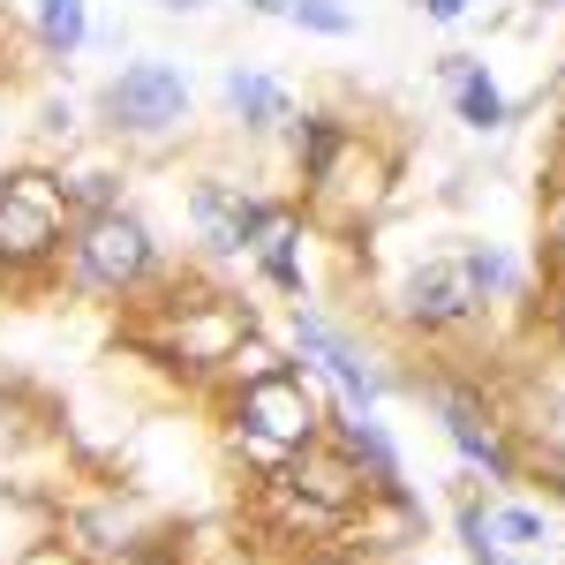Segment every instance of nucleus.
I'll list each match as a JSON object with an SVG mask.
<instances>
[{"instance_id": "a211bd4d", "label": "nucleus", "mask_w": 565, "mask_h": 565, "mask_svg": "<svg viewBox=\"0 0 565 565\" xmlns=\"http://www.w3.org/2000/svg\"><path fill=\"white\" fill-rule=\"evenodd\" d=\"M106 196H114V189H106V174H84V181H76V204H90V212H114Z\"/></svg>"}, {"instance_id": "ddd939ff", "label": "nucleus", "mask_w": 565, "mask_h": 565, "mask_svg": "<svg viewBox=\"0 0 565 565\" xmlns=\"http://www.w3.org/2000/svg\"><path fill=\"white\" fill-rule=\"evenodd\" d=\"M39 39L53 53H76L84 45V0H39Z\"/></svg>"}, {"instance_id": "6e6552de", "label": "nucleus", "mask_w": 565, "mask_h": 565, "mask_svg": "<svg viewBox=\"0 0 565 565\" xmlns=\"http://www.w3.org/2000/svg\"><path fill=\"white\" fill-rule=\"evenodd\" d=\"M295 490H309V498H317V505H332V513H340V505H354V490H362V476H354L348 460H324V452H317V437H309L302 452H295Z\"/></svg>"}, {"instance_id": "9d476101", "label": "nucleus", "mask_w": 565, "mask_h": 565, "mask_svg": "<svg viewBox=\"0 0 565 565\" xmlns=\"http://www.w3.org/2000/svg\"><path fill=\"white\" fill-rule=\"evenodd\" d=\"M226 98H234V114L249 121V129H271V121H287V98L271 76H249V68H234L226 76Z\"/></svg>"}, {"instance_id": "f03ea898", "label": "nucleus", "mask_w": 565, "mask_h": 565, "mask_svg": "<svg viewBox=\"0 0 565 565\" xmlns=\"http://www.w3.org/2000/svg\"><path fill=\"white\" fill-rule=\"evenodd\" d=\"M143 271H151V234H143V218L90 212L84 234H76V279H84L90 295H121Z\"/></svg>"}, {"instance_id": "412c9836", "label": "nucleus", "mask_w": 565, "mask_h": 565, "mask_svg": "<svg viewBox=\"0 0 565 565\" xmlns=\"http://www.w3.org/2000/svg\"><path fill=\"white\" fill-rule=\"evenodd\" d=\"M129 565H174V558H159V551H143V558H129Z\"/></svg>"}, {"instance_id": "1a4fd4ad", "label": "nucleus", "mask_w": 565, "mask_h": 565, "mask_svg": "<svg viewBox=\"0 0 565 565\" xmlns=\"http://www.w3.org/2000/svg\"><path fill=\"white\" fill-rule=\"evenodd\" d=\"M445 430H452V445H460V452H468L476 468H490L498 482L513 476V452H505V445L490 437V423H476V407H468L460 392H445Z\"/></svg>"}, {"instance_id": "0eeeda50", "label": "nucleus", "mask_w": 565, "mask_h": 565, "mask_svg": "<svg viewBox=\"0 0 565 565\" xmlns=\"http://www.w3.org/2000/svg\"><path fill=\"white\" fill-rule=\"evenodd\" d=\"M295 340H302L309 354H324V370H332V377L348 385V399H354V407H370V399L385 392V377H377V370H370V362H362V354H354L348 340L332 332V324H317V317H295Z\"/></svg>"}, {"instance_id": "5701e85b", "label": "nucleus", "mask_w": 565, "mask_h": 565, "mask_svg": "<svg viewBox=\"0 0 565 565\" xmlns=\"http://www.w3.org/2000/svg\"><path fill=\"white\" fill-rule=\"evenodd\" d=\"M249 8H287V0H249Z\"/></svg>"}, {"instance_id": "aec40b11", "label": "nucleus", "mask_w": 565, "mask_h": 565, "mask_svg": "<svg viewBox=\"0 0 565 565\" xmlns=\"http://www.w3.org/2000/svg\"><path fill=\"white\" fill-rule=\"evenodd\" d=\"M23 565H76V558H61V551L45 543V551H31V558H23Z\"/></svg>"}, {"instance_id": "6ab92c4d", "label": "nucleus", "mask_w": 565, "mask_h": 565, "mask_svg": "<svg viewBox=\"0 0 565 565\" xmlns=\"http://www.w3.org/2000/svg\"><path fill=\"white\" fill-rule=\"evenodd\" d=\"M423 15H430V23H460V15H468V0H423Z\"/></svg>"}, {"instance_id": "f8f14e48", "label": "nucleus", "mask_w": 565, "mask_h": 565, "mask_svg": "<svg viewBox=\"0 0 565 565\" xmlns=\"http://www.w3.org/2000/svg\"><path fill=\"white\" fill-rule=\"evenodd\" d=\"M340 445H348V460H370L377 490H392V498H399V460H392V445H385V430H377V423H362V415H354L348 430H340Z\"/></svg>"}, {"instance_id": "423d86ee", "label": "nucleus", "mask_w": 565, "mask_h": 565, "mask_svg": "<svg viewBox=\"0 0 565 565\" xmlns=\"http://www.w3.org/2000/svg\"><path fill=\"white\" fill-rule=\"evenodd\" d=\"M189 212H196V234L212 249H257L264 234H271V218H279V212H264V204H249V196H234L226 181H196Z\"/></svg>"}, {"instance_id": "2eb2a0df", "label": "nucleus", "mask_w": 565, "mask_h": 565, "mask_svg": "<svg viewBox=\"0 0 565 565\" xmlns=\"http://www.w3.org/2000/svg\"><path fill=\"white\" fill-rule=\"evenodd\" d=\"M490 535H498V551H535V543H543V513H527V505L490 513Z\"/></svg>"}, {"instance_id": "20e7f679", "label": "nucleus", "mask_w": 565, "mask_h": 565, "mask_svg": "<svg viewBox=\"0 0 565 565\" xmlns=\"http://www.w3.org/2000/svg\"><path fill=\"white\" fill-rule=\"evenodd\" d=\"M61 242V189L45 174L0 181V257L8 264H39Z\"/></svg>"}, {"instance_id": "7ed1b4c3", "label": "nucleus", "mask_w": 565, "mask_h": 565, "mask_svg": "<svg viewBox=\"0 0 565 565\" xmlns=\"http://www.w3.org/2000/svg\"><path fill=\"white\" fill-rule=\"evenodd\" d=\"M498 279H505V264L490 249L482 257H437L407 279V317L415 324H460V317H476L482 287H498Z\"/></svg>"}, {"instance_id": "dca6fc26", "label": "nucleus", "mask_w": 565, "mask_h": 565, "mask_svg": "<svg viewBox=\"0 0 565 565\" xmlns=\"http://www.w3.org/2000/svg\"><path fill=\"white\" fill-rule=\"evenodd\" d=\"M295 15H302V31H324V39H348L354 31V15L340 8V0H287Z\"/></svg>"}, {"instance_id": "4be33fe9", "label": "nucleus", "mask_w": 565, "mask_h": 565, "mask_svg": "<svg viewBox=\"0 0 565 565\" xmlns=\"http://www.w3.org/2000/svg\"><path fill=\"white\" fill-rule=\"evenodd\" d=\"M167 8H174V15H181V8H204V0H167Z\"/></svg>"}, {"instance_id": "9b49d317", "label": "nucleus", "mask_w": 565, "mask_h": 565, "mask_svg": "<svg viewBox=\"0 0 565 565\" xmlns=\"http://www.w3.org/2000/svg\"><path fill=\"white\" fill-rule=\"evenodd\" d=\"M452 84H460V121L468 129H498L505 121V98H498V84L482 76L476 61H452Z\"/></svg>"}, {"instance_id": "39448f33", "label": "nucleus", "mask_w": 565, "mask_h": 565, "mask_svg": "<svg viewBox=\"0 0 565 565\" xmlns=\"http://www.w3.org/2000/svg\"><path fill=\"white\" fill-rule=\"evenodd\" d=\"M106 114H114V129L159 136L189 114V84H181V68H167V61H136V68H121L106 84Z\"/></svg>"}, {"instance_id": "f3484780", "label": "nucleus", "mask_w": 565, "mask_h": 565, "mask_svg": "<svg viewBox=\"0 0 565 565\" xmlns=\"http://www.w3.org/2000/svg\"><path fill=\"white\" fill-rule=\"evenodd\" d=\"M302 136H309V174H324L332 151H340V129H332V121H302Z\"/></svg>"}, {"instance_id": "4468645a", "label": "nucleus", "mask_w": 565, "mask_h": 565, "mask_svg": "<svg viewBox=\"0 0 565 565\" xmlns=\"http://www.w3.org/2000/svg\"><path fill=\"white\" fill-rule=\"evenodd\" d=\"M257 249H264V271H271L287 295H302V264H295V226H287V218H271V234H264Z\"/></svg>"}, {"instance_id": "f257e3e1", "label": "nucleus", "mask_w": 565, "mask_h": 565, "mask_svg": "<svg viewBox=\"0 0 565 565\" xmlns=\"http://www.w3.org/2000/svg\"><path fill=\"white\" fill-rule=\"evenodd\" d=\"M234 423L249 430L257 452H302L309 437H317V399H309V385L295 370H264V377H249Z\"/></svg>"}]
</instances>
